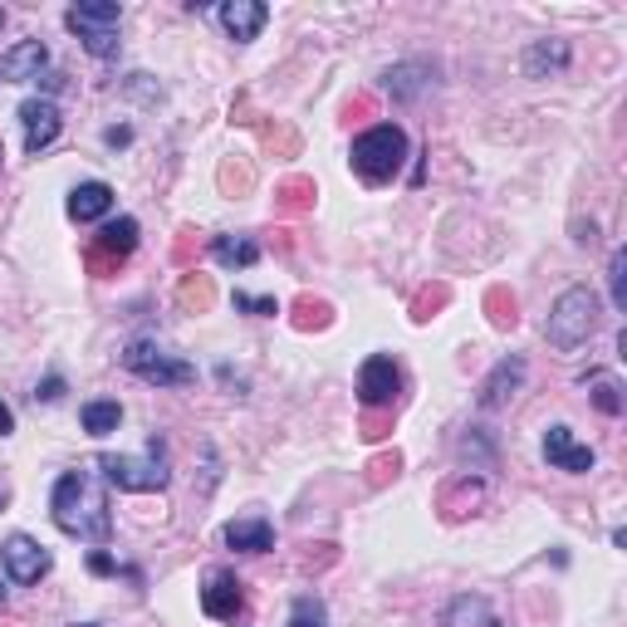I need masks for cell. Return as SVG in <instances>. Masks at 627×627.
Instances as JSON below:
<instances>
[{
    "label": "cell",
    "mask_w": 627,
    "mask_h": 627,
    "mask_svg": "<svg viewBox=\"0 0 627 627\" xmlns=\"http://www.w3.org/2000/svg\"><path fill=\"white\" fill-rule=\"evenodd\" d=\"M49 515L64 534L88 539V544H103L113 534V509H108L103 495V480L94 470H64L49 490Z\"/></svg>",
    "instance_id": "6da1fadb"
},
{
    "label": "cell",
    "mask_w": 627,
    "mask_h": 627,
    "mask_svg": "<svg viewBox=\"0 0 627 627\" xmlns=\"http://www.w3.org/2000/svg\"><path fill=\"white\" fill-rule=\"evenodd\" d=\"M348 162L368 186L392 182V176L402 172V162H407V133H402L397 123H372L368 133L353 137Z\"/></svg>",
    "instance_id": "7a4b0ae2"
},
{
    "label": "cell",
    "mask_w": 627,
    "mask_h": 627,
    "mask_svg": "<svg viewBox=\"0 0 627 627\" xmlns=\"http://www.w3.org/2000/svg\"><path fill=\"white\" fill-rule=\"evenodd\" d=\"M593 329H598V294L588 290V284H568V290L554 299L549 323H544L549 348L574 353V348H583V343L593 339Z\"/></svg>",
    "instance_id": "3957f363"
},
{
    "label": "cell",
    "mask_w": 627,
    "mask_h": 627,
    "mask_svg": "<svg viewBox=\"0 0 627 627\" xmlns=\"http://www.w3.org/2000/svg\"><path fill=\"white\" fill-rule=\"evenodd\" d=\"M94 466L103 470L108 485L133 490V495H147V490H167V480H172V466H167L162 437H147V451H143V456H118V451H103Z\"/></svg>",
    "instance_id": "277c9868"
},
{
    "label": "cell",
    "mask_w": 627,
    "mask_h": 627,
    "mask_svg": "<svg viewBox=\"0 0 627 627\" xmlns=\"http://www.w3.org/2000/svg\"><path fill=\"white\" fill-rule=\"evenodd\" d=\"M64 25L78 35V45L94 59H118V25H123V5L118 0H84V5L64 10Z\"/></svg>",
    "instance_id": "5b68a950"
},
{
    "label": "cell",
    "mask_w": 627,
    "mask_h": 627,
    "mask_svg": "<svg viewBox=\"0 0 627 627\" xmlns=\"http://www.w3.org/2000/svg\"><path fill=\"white\" fill-rule=\"evenodd\" d=\"M123 368L133 372V378L152 382V388H192V382H196L192 362L162 353L152 339H133V343H127V348H123Z\"/></svg>",
    "instance_id": "8992f818"
},
{
    "label": "cell",
    "mask_w": 627,
    "mask_h": 627,
    "mask_svg": "<svg viewBox=\"0 0 627 627\" xmlns=\"http://www.w3.org/2000/svg\"><path fill=\"white\" fill-rule=\"evenodd\" d=\"M137 245V221L133 216H118V221H103V231L94 235V245H88V270L103 280V274H113L118 265L133 255Z\"/></svg>",
    "instance_id": "52a82bcc"
},
{
    "label": "cell",
    "mask_w": 627,
    "mask_h": 627,
    "mask_svg": "<svg viewBox=\"0 0 627 627\" xmlns=\"http://www.w3.org/2000/svg\"><path fill=\"white\" fill-rule=\"evenodd\" d=\"M397 392H402L397 358H388V353H372V358H362V368H358V402H362V407L382 411V407H392V402H397Z\"/></svg>",
    "instance_id": "ba28073f"
},
{
    "label": "cell",
    "mask_w": 627,
    "mask_h": 627,
    "mask_svg": "<svg viewBox=\"0 0 627 627\" xmlns=\"http://www.w3.org/2000/svg\"><path fill=\"white\" fill-rule=\"evenodd\" d=\"M201 613L216 617V623H235L245 617V588L231 568H211L201 583Z\"/></svg>",
    "instance_id": "9c48e42d"
},
{
    "label": "cell",
    "mask_w": 627,
    "mask_h": 627,
    "mask_svg": "<svg viewBox=\"0 0 627 627\" xmlns=\"http://www.w3.org/2000/svg\"><path fill=\"white\" fill-rule=\"evenodd\" d=\"M0 558H5V574L15 578V583H39V578L49 574V549H39V539H29V534H10L5 544H0Z\"/></svg>",
    "instance_id": "30bf717a"
},
{
    "label": "cell",
    "mask_w": 627,
    "mask_h": 627,
    "mask_svg": "<svg viewBox=\"0 0 627 627\" xmlns=\"http://www.w3.org/2000/svg\"><path fill=\"white\" fill-rule=\"evenodd\" d=\"M20 127H25V152L39 157L59 137L64 118H59V108L49 103V98H25V103H20Z\"/></svg>",
    "instance_id": "8fae6325"
},
{
    "label": "cell",
    "mask_w": 627,
    "mask_h": 627,
    "mask_svg": "<svg viewBox=\"0 0 627 627\" xmlns=\"http://www.w3.org/2000/svg\"><path fill=\"white\" fill-rule=\"evenodd\" d=\"M45 64H49L45 39H20V45H10L0 54V84H29V78L45 74Z\"/></svg>",
    "instance_id": "7c38bea8"
},
{
    "label": "cell",
    "mask_w": 627,
    "mask_h": 627,
    "mask_svg": "<svg viewBox=\"0 0 627 627\" xmlns=\"http://www.w3.org/2000/svg\"><path fill=\"white\" fill-rule=\"evenodd\" d=\"M544 460H549L554 470H568V476H583V470H593V451L578 446L574 431H568L564 421L544 431Z\"/></svg>",
    "instance_id": "4fadbf2b"
},
{
    "label": "cell",
    "mask_w": 627,
    "mask_h": 627,
    "mask_svg": "<svg viewBox=\"0 0 627 627\" xmlns=\"http://www.w3.org/2000/svg\"><path fill=\"white\" fill-rule=\"evenodd\" d=\"M525 388V358H500L495 368H490V378L480 382V411H495V407H505L515 392Z\"/></svg>",
    "instance_id": "5bb4252c"
},
{
    "label": "cell",
    "mask_w": 627,
    "mask_h": 627,
    "mask_svg": "<svg viewBox=\"0 0 627 627\" xmlns=\"http://www.w3.org/2000/svg\"><path fill=\"white\" fill-rule=\"evenodd\" d=\"M216 20H221V29L235 39V45H245V39H255L265 29L270 10H265L260 0H221V5H216Z\"/></svg>",
    "instance_id": "9a60e30c"
},
{
    "label": "cell",
    "mask_w": 627,
    "mask_h": 627,
    "mask_svg": "<svg viewBox=\"0 0 627 627\" xmlns=\"http://www.w3.org/2000/svg\"><path fill=\"white\" fill-rule=\"evenodd\" d=\"M221 539H225V549H241V554H270V549H274V525H270V519H260V515L231 519V525L221 529Z\"/></svg>",
    "instance_id": "2e32d148"
},
{
    "label": "cell",
    "mask_w": 627,
    "mask_h": 627,
    "mask_svg": "<svg viewBox=\"0 0 627 627\" xmlns=\"http://www.w3.org/2000/svg\"><path fill=\"white\" fill-rule=\"evenodd\" d=\"M108 211H113V186L108 182H78L69 192V221L88 225V221H103Z\"/></svg>",
    "instance_id": "e0dca14e"
},
{
    "label": "cell",
    "mask_w": 627,
    "mask_h": 627,
    "mask_svg": "<svg viewBox=\"0 0 627 627\" xmlns=\"http://www.w3.org/2000/svg\"><path fill=\"white\" fill-rule=\"evenodd\" d=\"M568 39H534V45L525 49V74L529 78H549V74H564L568 69Z\"/></svg>",
    "instance_id": "ac0fdd59"
},
{
    "label": "cell",
    "mask_w": 627,
    "mask_h": 627,
    "mask_svg": "<svg viewBox=\"0 0 627 627\" xmlns=\"http://www.w3.org/2000/svg\"><path fill=\"white\" fill-rule=\"evenodd\" d=\"M382 84H388V94L397 98V103H417L431 88V69L427 64H392L388 74H382Z\"/></svg>",
    "instance_id": "d6986e66"
},
{
    "label": "cell",
    "mask_w": 627,
    "mask_h": 627,
    "mask_svg": "<svg viewBox=\"0 0 627 627\" xmlns=\"http://www.w3.org/2000/svg\"><path fill=\"white\" fill-rule=\"evenodd\" d=\"M211 260L221 270H250L260 260V245L250 235H211Z\"/></svg>",
    "instance_id": "ffe728a7"
},
{
    "label": "cell",
    "mask_w": 627,
    "mask_h": 627,
    "mask_svg": "<svg viewBox=\"0 0 627 627\" xmlns=\"http://www.w3.org/2000/svg\"><path fill=\"white\" fill-rule=\"evenodd\" d=\"M583 388H588V397H593V407L603 411V417H623V382L613 378V372H588L583 378Z\"/></svg>",
    "instance_id": "44dd1931"
},
{
    "label": "cell",
    "mask_w": 627,
    "mask_h": 627,
    "mask_svg": "<svg viewBox=\"0 0 627 627\" xmlns=\"http://www.w3.org/2000/svg\"><path fill=\"white\" fill-rule=\"evenodd\" d=\"M490 623V603L476 593H460L446 603V613H441V627H485Z\"/></svg>",
    "instance_id": "7402d4cb"
},
{
    "label": "cell",
    "mask_w": 627,
    "mask_h": 627,
    "mask_svg": "<svg viewBox=\"0 0 627 627\" xmlns=\"http://www.w3.org/2000/svg\"><path fill=\"white\" fill-rule=\"evenodd\" d=\"M78 421H84L88 437H108V431H118V421H123V407H118V402H84Z\"/></svg>",
    "instance_id": "603a6c76"
},
{
    "label": "cell",
    "mask_w": 627,
    "mask_h": 627,
    "mask_svg": "<svg viewBox=\"0 0 627 627\" xmlns=\"http://www.w3.org/2000/svg\"><path fill=\"white\" fill-rule=\"evenodd\" d=\"M623 274H627V250H613V260H607V290H613V309L617 314H627V284H623Z\"/></svg>",
    "instance_id": "cb8c5ba5"
},
{
    "label": "cell",
    "mask_w": 627,
    "mask_h": 627,
    "mask_svg": "<svg viewBox=\"0 0 627 627\" xmlns=\"http://www.w3.org/2000/svg\"><path fill=\"white\" fill-rule=\"evenodd\" d=\"M460 456H470L476 466L470 470H495V446H490L480 431H470V437H460Z\"/></svg>",
    "instance_id": "d4e9b609"
},
{
    "label": "cell",
    "mask_w": 627,
    "mask_h": 627,
    "mask_svg": "<svg viewBox=\"0 0 627 627\" xmlns=\"http://www.w3.org/2000/svg\"><path fill=\"white\" fill-rule=\"evenodd\" d=\"M290 627H329V607L319 598H299L290 613Z\"/></svg>",
    "instance_id": "484cf974"
},
{
    "label": "cell",
    "mask_w": 627,
    "mask_h": 627,
    "mask_svg": "<svg viewBox=\"0 0 627 627\" xmlns=\"http://www.w3.org/2000/svg\"><path fill=\"white\" fill-rule=\"evenodd\" d=\"M314 196V182H304V176H290V182L280 186V211H304Z\"/></svg>",
    "instance_id": "4316f807"
},
{
    "label": "cell",
    "mask_w": 627,
    "mask_h": 627,
    "mask_svg": "<svg viewBox=\"0 0 627 627\" xmlns=\"http://www.w3.org/2000/svg\"><path fill=\"white\" fill-rule=\"evenodd\" d=\"M231 304L241 314H260V319H270V314H280V304L270 299V294H245V290H235L231 294Z\"/></svg>",
    "instance_id": "83f0119b"
},
{
    "label": "cell",
    "mask_w": 627,
    "mask_h": 627,
    "mask_svg": "<svg viewBox=\"0 0 627 627\" xmlns=\"http://www.w3.org/2000/svg\"><path fill=\"white\" fill-rule=\"evenodd\" d=\"M490 319H495V329H515L519 323V314H515V294H505V290H490Z\"/></svg>",
    "instance_id": "f1b7e54d"
},
{
    "label": "cell",
    "mask_w": 627,
    "mask_h": 627,
    "mask_svg": "<svg viewBox=\"0 0 627 627\" xmlns=\"http://www.w3.org/2000/svg\"><path fill=\"white\" fill-rule=\"evenodd\" d=\"M323 323H329V304L299 299V329H323Z\"/></svg>",
    "instance_id": "f546056e"
},
{
    "label": "cell",
    "mask_w": 627,
    "mask_h": 627,
    "mask_svg": "<svg viewBox=\"0 0 627 627\" xmlns=\"http://www.w3.org/2000/svg\"><path fill=\"white\" fill-rule=\"evenodd\" d=\"M59 397H64V378H59V372H49V378L35 388V402H59Z\"/></svg>",
    "instance_id": "4dcf8cb0"
},
{
    "label": "cell",
    "mask_w": 627,
    "mask_h": 627,
    "mask_svg": "<svg viewBox=\"0 0 627 627\" xmlns=\"http://www.w3.org/2000/svg\"><path fill=\"white\" fill-rule=\"evenodd\" d=\"M182 299L186 304H201V309H206V304H211V284H206V280H186L182 284Z\"/></svg>",
    "instance_id": "1f68e13d"
},
{
    "label": "cell",
    "mask_w": 627,
    "mask_h": 627,
    "mask_svg": "<svg viewBox=\"0 0 627 627\" xmlns=\"http://www.w3.org/2000/svg\"><path fill=\"white\" fill-rule=\"evenodd\" d=\"M103 143H108V147H127V143H133V127H108Z\"/></svg>",
    "instance_id": "d6a6232c"
},
{
    "label": "cell",
    "mask_w": 627,
    "mask_h": 627,
    "mask_svg": "<svg viewBox=\"0 0 627 627\" xmlns=\"http://www.w3.org/2000/svg\"><path fill=\"white\" fill-rule=\"evenodd\" d=\"M441 299H446V290H431V294H421V299H417V319H427V309H437Z\"/></svg>",
    "instance_id": "836d02e7"
},
{
    "label": "cell",
    "mask_w": 627,
    "mask_h": 627,
    "mask_svg": "<svg viewBox=\"0 0 627 627\" xmlns=\"http://www.w3.org/2000/svg\"><path fill=\"white\" fill-rule=\"evenodd\" d=\"M39 84H45V94H59V88L69 84V78L59 74V69H49V74H39Z\"/></svg>",
    "instance_id": "e575fe53"
},
{
    "label": "cell",
    "mask_w": 627,
    "mask_h": 627,
    "mask_svg": "<svg viewBox=\"0 0 627 627\" xmlns=\"http://www.w3.org/2000/svg\"><path fill=\"white\" fill-rule=\"evenodd\" d=\"M88 568H94V574H118V564L108 554H88Z\"/></svg>",
    "instance_id": "d590c367"
},
{
    "label": "cell",
    "mask_w": 627,
    "mask_h": 627,
    "mask_svg": "<svg viewBox=\"0 0 627 627\" xmlns=\"http://www.w3.org/2000/svg\"><path fill=\"white\" fill-rule=\"evenodd\" d=\"M10 431H15V411L0 402V437H10Z\"/></svg>",
    "instance_id": "8d00e7d4"
},
{
    "label": "cell",
    "mask_w": 627,
    "mask_h": 627,
    "mask_svg": "<svg viewBox=\"0 0 627 627\" xmlns=\"http://www.w3.org/2000/svg\"><path fill=\"white\" fill-rule=\"evenodd\" d=\"M0 603H5V578H0Z\"/></svg>",
    "instance_id": "74e56055"
},
{
    "label": "cell",
    "mask_w": 627,
    "mask_h": 627,
    "mask_svg": "<svg viewBox=\"0 0 627 627\" xmlns=\"http://www.w3.org/2000/svg\"><path fill=\"white\" fill-rule=\"evenodd\" d=\"M0 29H5V10H0Z\"/></svg>",
    "instance_id": "f35d334b"
},
{
    "label": "cell",
    "mask_w": 627,
    "mask_h": 627,
    "mask_svg": "<svg viewBox=\"0 0 627 627\" xmlns=\"http://www.w3.org/2000/svg\"><path fill=\"white\" fill-rule=\"evenodd\" d=\"M74 627H94V623H74Z\"/></svg>",
    "instance_id": "ab89813d"
},
{
    "label": "cell",
    "mask_w": 627,
    "mask_h": 627,
    "mask_svg": "<svg viewBox=\"0 0 627 627\" xmlns=\"http://www.w3.org/2000/svg\"><path fill=\"white\" fill-rule=\"evenodd\" d=\"M0 509H5V495H0Z\"/></svg>",
    "instance_id": "60d3db41"
},
{
    "label": "cell",
    "mask_w": 627,
    "mask_h": 627,
    "mask_svg": "<svg viewBox=\"0 0 627 627\" xmlns=\"http://www.w3.org/2000/svg\"><path fill=\"white\" fill-rule=\"evenodd\" d=\"M485 627H495V623H485Z\"/></svg>",
    "instance_id": "b9f144b4"
}]
</instances>
